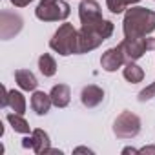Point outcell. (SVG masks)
I'll use <instances>...</instances> for the list:
<instances>
[{"label": "cell", "mask_w": 155, "mask_h": 155, "mask_svg": "<svg viewBox=\"0 0 155 155\" xmlns=\"http://www.w3.org/2000/svg\"><path fill=\"white\" fill-rule=\"evenodd\" d=\"M111 35H113V22L106 20V18L97 22V24L81 26V29H79V55L93 51L104 40H108Z\"/></svg>", "instance_id": "2"}, {"label": "cell", "mask_w": 155, "mask_h": 155, "mask_svg": "<svg viewBox=\"0 0 155 155\" xmlns=\"http://www.w3.org/2000/svg\"><path fill=\"white\" fill-rule=\"evenodd\" d=\"M122 31L126 38L148 37L155 31V11L148 8H130L124 13Z\"/></svg>", "instance_id": "1"}, {"label": "cell", "mask_w": 155, "mask_h": 155, "mask_svg": "<svg viewBox=\"0 0 155 155\" xmlns=\"http://www.w3.org/2000/svg\"><path fill=\"white\" fill-rule=\"evenodd\" d=\"M122 75H124V79H126L128 82H131V84L142 82V79H144V71H142V68L137 66L133 60H131V62H126Z\"/></svg>", "instance_id": "16"}, {"label": "cell", "mask_w": 155, "mask_h": 155, "mask_svg": "<svg viewBox=\"0 0 155 155\" xmlns=\"http://www.w3.org/2000/svg\"><path fill=\"white\" fill-rule=\"evenodd\" d=\"M2 108H11L15 113H20L24 115L26 113V99L20 91H15V90H6L4 88V97H2V102H0Z\"/></svg>", "instance_id": "10"}, {"label": "cell", "mask_w": 155, "mask_h": 155, "mask_svg": "<svg viewBox=\"0 0 155 155\" xmlns=\"http://www.w3.org/2000/svg\"><path fill=\"white\" fill-rule=\"evenodd\" d=\"M38 69L44 77H53L57 73V62L49 53H42L38 57Z\"/></svg>", "instance_id": "17"}, {"label": "cell", "mask_w": 155, "mask_h": 155, "mask_svg": "<svg viewBox=\"0 0 155 155\" xmlns=\"http://www.w3.org/2000/svg\"><path fill=\"white\" fill-rule=\"evenodd\" d=\"M71 9L69 4L64 0H40L35 9V17L42 22H58L69 17Z\"/></svg>", "instance_id": "4"}, {"label": "cell", "mask_w": 155, "mask_h": 155, "mask_svg": "<svg viewBox=\"0 0 155 155\" xmlns=\"http://www.w3.org/2000/svg\"><path fill=\"white\" fill-rule=\"evenodd\" d=\"M126 62H135L139 60L146 51H150L151 48H155V38H151L150 35L148 37H137V38H124L120 44H119Z\"/></svg>", "instance_id": "5"}, {"label": "cell", "mask_w": 155, "mask_h": 155, "mask_svg": "<svg viewBox=\"0 0 155 155\" xmlns=\"http://www.w3.org/2000/svg\"><path fill=\"white\" fill-rule=\"evenodd\" d=\"M31 139H33V148H31V150H33L35 153H38V155L46 153V151L51 148L49 135H48L44 130H40V128H37V130L31 131Z\"/></svg>", "instance_id": "15"}, {"label": "cell", "mask_w": 155, "mask_h": 155, "mask_svg": "<svg viewBox=\"0 0 155 155\" xmlns=\"http://www.w3.org/2000/svg\"><path fill=\"white\" fill-rule=\"evenodd\" d=\"M139 153H153L155 155V146H144L139 150Z\"/></svg>", "instance_id": "23"}, {"label": "cell", "mask_w": 155, "mask_h": 155, "mask_svg": "<svg viewBox=\"0 0 155 155\" xmlns=\"http://www.w3.org/2000/svg\"><path fill=\"white\" fill-rule=\"evenodd\" d=\"M153 97H155V82L139 93V102H146V101H150V99H153Z\"/></svg>", "instance_id": "20"}, {"label": "cell", "mask_w": 155, "mask_h": 155, "mask_svg": "<svg viewBox=\"0 0 155 155\" xmlns=\"http://www.w3.org/2000/svg\"><path fill=\"white\" fill-rule=\"evenodd\" d=\"M102 101H104V90L102 88H99L95 84H90V86L82 88V91H81V102L86 108H95Z\"/></svg>", "instance_id": "11"}, {"label": "cell", "mask_w": 155, "mask_h": 155, "mask_svg": "<svg viewBox=\"0 0 155 155\" xmlns=\"http://www.w3.org/2000/svg\"><path fill=\"white\" fill-rule=\"evenodd\" d=\"M33 2V0H11V4L15 6V8H26V6H29Z\"/></svg>", "instance_id": "21"}, {"label": "cell", "mask_w": 155, "mask_h": 155, "mask_svg": "<svg viewBox=\"0 0 155 155\" xmlns=\"http://www.w3.org/2000/svg\"><path fill=\"white\" fill-rule=\"evenodd\" d=\"M75 151H90V153H91V150H88V148H77Z\"/></svg>", "instance_id": "25"}, {"label": "cell", "mask_w": 155, "mask_h": 155, "mask_svg": "<svg viewBox=\"0 0 155 155\" xmlns=\"http://www.w3.org/2000/svg\"><path fill=\"white\" fill-rule=\"evenodd\" d=\"M51 104H53V101H51V97L48 95V93H44V91H33V95H31V110L37 113V115H46L48 111H49V108H51Z\"/></svg>", "instance_id": "13"}, {"label": "cell", "mask_w": 155, "mask_h": 155, "mask_svg": "<svg viewBox=\"0 0 155 155\" xmlns=\"http://www.w3.org/2000/svg\"><path fill=\"white\" fill-rule=\"evenodd\" d=\"M122 64H126V58H124L119 46L106 49L102 53V57H101V66H102L104 71H117Z\"/></svg>", "instance_id": "9"}, {"label": "cell", "mask_w": 155, "mask_h": 155, "mask_svg": "<svg viewBox=\"0 0 155 155\" xmlns=\"http://www.w3.org/2000/svg\"><path fill=\"white\" fill-rule=\"evenodd\" d=\"M113 133L117 139H133L140 133V119L131 111H122L113 122Z\"/></svg>", "instance_id": "6"}, {"label": "cell", "mask_w": 155, "mask_h": 155, "mask_svg": "<svg viewBox=\"0 0 155 155\" xmlns=\"http://www.w3.org/2000/svg\"><path fill=\"white\" fill-rule=\"evenodd\" d=\"M15 81L20 86V90H24V91H35L37 86H38L37 77L29 69H17L15 71Z\"/></svg>", "instance_id": "14"}, {"label": "cell", "mask_w": 155, "mask_h": 155, "mask_svg": "<svg viewBox=\"0 0 155 155\" xmlns=\"http://www.w3.org/2000/svg\"><path fill=\"white\" fill-rule=\"evenodd\" d=\"M0 33H2V38L8 40L11 38L13 35L20 33L22 29V18L15 13H9V11H2V15H0Z\"/></svg>", "instance_id": "8"}, {"label": "cell", "mask_w": 155, "mask_h": 155, "mask_svg": "<svg viewBox=\"0 0 155 155\" xmlns=\"http://www.w3.org/2000/svg\"><path fill=\"white\" fill-rule=\"evenodd\" d=\"M122 153H139V150H135V148H124Z\"/></svg>", "instance_id": "24"}, {"label": "cell", "mask_w": 155, "mask_h": 155, "mask_svg": "<svg viewBox=\"0 0 155 155\" xmlns=\"http://www.w3.org/2000/svg\"><path fill=\"white\" fill-rule=\"evenodd\" d=\"M79 17H81L82 26H90V24H97V22L104 20L102 13H101V6L95 0H82L79 6Z\"/></svg>", "instance_id": "7"}, {"label": "cell", "mask_w": 155, "mask_h": 155, "mask_svg": "<svg viewBox=\"0 0 155 155\" xmlns=\"http://www.w3.org/2000/svg\"><path fill=\"white\" fill-rule=\"evenodd\" d=\"M6 119H8V122L11 124V128L17 131V133H29V124H28V120L20 115V113H8L6 115Z\"/></svg>", "instance_id": "18"}, {"label": "cell", "mask_w": 155, "mask_h": 155, "mask_svg": "<svg viewBox=\"0 0 155 155\" xmlns=\"http://www.w3.org/2000/svg\"><path fill=\"white\" fill-rule=\"evenodd\" d=\"M137 2H140V0H106V6H108V9H110L113 15H119V13H122L128 6H133V4H137Z\"/></svg>", "instance_id": "19"}, {"label": "cell", "mask_w": 155, "mask_h": 155, "mask_svg": "<svg viewBox=\"0 0 155 155\" xmlns=\"http://www.w3.org/2000/svg\"><path fill=\"white\" fill-rule=\"evenodd\" d=\"M22 146L24 148H33V139L31 137H24L22 139Z\"/></svg>", "instance_id": "22"}, {"label": "cell", "mask_w": 155, "mask_h": 155, "mask_svg": "<svg viewBox=\"0 0 155 155\" xmlns=\"http://www.w3.org/2000/svg\"><path fill=\"white\" fill-rule=\"evenodd\" d=\"M49 48L62 57L79 55V31L73 28V24L58 26L53 38L49 40Z\"/></svg>", "instance_id": "3"}, {"label": "cell", "mask_w": 155, "mask_h": 155, "mask_svg": "<svg viewBox=\"0 0 155 155\" xmlns=\"http://www.w3.org/2000/svg\"><path fill=\"white\" fill-rule=\"evenodd\" d=\"M49 97H51V101H53V106H57V108H66V106L69 104V101H71V90H69L68 84H57V86L51 88Z\"/></svg>", "instance_id": "12"}]
</instances>
